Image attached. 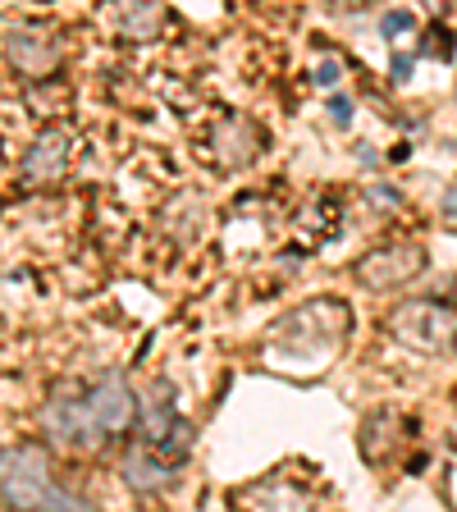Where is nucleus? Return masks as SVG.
I'll return each instance as SVG.
<instances>
[{
    "label": "nucleus",
    "instance_id": "10",
    "mask_svg": "<svg viewBox=\"0 0 457 512\" xmlns=\"http://www.w3.org/2000/svg\"><path fill=\"white\" fill-rule=\"evenodd\" d=\"M243 499L252 503V512H307V508H311L307 490L288 485V480H266V485L247 490Z\"/></svg>",
    "mask_w": 457,
    "mask_h": 512
},
{
    "label": "nucleus",
    "instance_id": "2",
    "mask_svg": "<svg viewBox=\"0 0 457 512\" xmlns=\"http://www.w3.org/2000/svg\"><path fill=\"white\" fill-rule=\"evenodd\" d=\"M352 330V311L339 298H311L298 311H288L284 320L270 325V339L261 348L270 366H279L284 375H311L316 366L334 362L348 343Z\"/></svg>",
    "mask_w": 457,
    "mask_h": 512
},
{
    "label": "nucleus",
    "instance_id": "1",
    "mask_svg": "<svg viewBox=\"0 0 457 512\" xmlns=\"http://www.w3.org/2000/svg\"><path fill=\"white\" fill-rule=\"evenodd\" d=\"M138 421V398L124 375H96L87 384H69L42 407V430L51 444L74 448V453H96L106 439H119Z\"/></svg>",
    "mask_w": 457,
    "mask_h": 512
},
{
    "label": "nucleus",
    "instance_id": "7",
    "mask_svg": "<svg viewBox=\"0 0 457 512\" xmlns=\"http://www.w3.org/2000/svg\"><path fill=\"white\" fill-rule=\"evenodd\" d=\"M69 133L64 128H46V133H37V142L28 147V156H23V179L28 183H60L64 170H69Z\"/></svg>",
    "mask_w": 457,
    "mask_h": 512
},
{
    "label": "nucleus",
    "instance_id": "11",
    "mask_svg": "<svg viewBox=\"0 0 457 512\" xmlns=\"http://www.w3.org/2000/svg\"><path fill=\"white\" fill-rule=\"evenodd\" d=\"M160 23H165V10H160V5H124V10L110 14V28H115L119 37H128V42L156 37Z\"/></svg>",
    "mask_w": 457,
    "mask_h": 512
},
{
    "label": "nucleus",
    "instance_id": "15",
    "mask_svg": "<svg viewBox=\"0 0 457 512\" xmlns=\"http://www.w3.org/2000/svg\"><path fill=\"white\" fill-rule=\"evenodd\" d=\"M330 110H334V124H348V119H352V101H348V96H334V101H330Z\"/></svg>",
    "mask_w": 457,
    "mask_h": 512
},
{
    "label": "nucleus",
    "instance_id": "16",
    "mask_svg": "<svg viewBox=\"0 0 457 512\" xmlns=\"http://www.w3.org/2000/svg\"><path fill=\"white\" fill-rule=\"evenodd\" d=\"M407 74H412V60H407V55H398V60H394V78H407Z\"/></svg>",
    "mask_w": 457,
    "mask_h": 512
},
{
    "label": "nucleus",
    "instance_id": "4",
    "mask_svg": "<svg viewBox=\"0 0 457 512\" xmlns=\"http://www.w3.org/2000/svg\"><path fill=\"white\" fill-rule=\"evenodd\" d=\"M60 494L51 453L42 444H10L0 448V503L10 512H46Z\"/></svg>",
    "mask_w": 457,
    "mask_h": 512
},
{
    "label": "nucleus",
    "instance_id": "3",
    "mask_svg": "<svg viewBox=\"0 0 457 512\" xmlns=\"http://www.w3.org/2000/svg\"><path fill=\"white\" fill-rule=\"evenodd\" d=\"M192 458V426L188 416L174 407L170 384H160L156 394L142 407V430L138 444L128 448L124 458V476L133 490H165L174 485L179 467Z\"/></svg>",
    "mask_w": 457,
    "mask_h": 512
},
{
    "label": "nucleus",
    "instance_id": "13",
    "mask_svg": "<svg viewBox=\"0 0 457 512\" xmlns=\"http://www.w3.org/2000/svg\"><path fill=\"white\" fill-rule=\"evenodd\" d=\"M439 215H444L448 229H457V183L448 188V197H444V206H439Z\"/></svg>",
    "mask_w": 457,
    "mask_h": 512
},
{
    "label": "nucleus",
    "instance_id": "9",
    "mask_svg": "<svg viewBox=\"0 0 457 512\" xmlns=\"http://www.w3.org/2000/svg\"><path fill=\"white\" fill-rule=\"evenodd\" d=\"M261 151V128L243 115H229L220 128H215V160L224 170H238Z\"/></svg>",
    "mask_w": 457,
    "mask_h": 512
},
{
    "label": "nucleus",
    "instance_id": "6",
    "mask_svg": "<svg viewBox=\"0 0 457 512\" xmlns=\"http://www.w3.org/2000/svg\"><path fill=\"white\" fill-rule=\"evenodd\" d=\"M421 270H426V247L421 243H384L357 261V279H362L366 288H375V293L403 288L407 279H416Z\"/></svg>",
    "mask_w": 457,
    "mask_h": 512
},
{
    "label": "nucleus",
    "instance_id": "5",
    "mask_svg": "<svg viewBox=\"0 0 457 512\" xmlns=\"http://www.w3.org/2000/svg\"><path fill=\"white\" fill-rule=\"evenodd\" d=\"M389 334L412 352H457V307L435 298H412L389 311Z\"/></svg>",
    "mask_w": 457,
    "mask_h": 512
},
{
    "label": "nucleus",
    "instance_id": "8",
    "mask_svg": "<svg viewBox=\"0 0 457 512\" xmlns=\"http://www.w3.org/2000/svg\"><path fill=\"white\" fill-rule=\"evenodd\" d=\"M5 60H10L23 78H46L55 64H60V46L37 28H19L10 42H5Z\"/></svg>",
    "mask_w": 457,
    "mask_h": 512
},
{
    "label": "nucleus",
    "instance_id": "14",
    "mask_svg": "<svg viewBox=\"0 0 457 512\" xmlns=\"http://www.w3.org/2000/svg\"><path fill=\"white\" fill-rule=\"evenodd\" d=\"M412 28V14H384V32L389 37H398V32H407Z\"/></svg>",
    "mask_w": 457,
    "mask_h": 512
},
{
    "label": "nucleus",
    "instance_id": "12",
    "mask_svg": "<svg viewBox=\"0 0 457 512\" xmlns=\"http://www.w3.org/2000/svg\"><path fill=\"white\" fill-rule=\"evenodd\" d=\"M46 512H101V508H96L87 494H78V490H69V485H60V494L46 503Z\"/></svg>",
    "mask_w": 457,
    "mask_h": 512
}]
</instances>
